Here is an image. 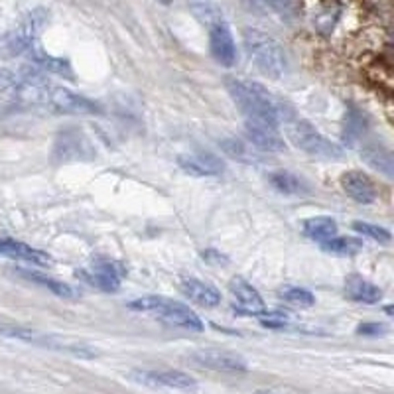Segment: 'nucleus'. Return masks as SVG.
I'll return each instance as SVG.
<instances>
[{
    "mask_svg": "<svg viewBox=\"0 0 394 394\" xmlns=\"http://www.w3.org/2000/svg\"><path fill=\"white\" fill-rule=\"evenodd\" d=\"M382 331H384V326L381 324H365V326L357 327V333H361V335H379Z\"/></svg>",
    "mask_w": 394,
    "mask_h": 394,
    "instance_id": "obj_31",
    "label": "nucleus"
},
{
    "mask_svg": "<svg viewBox=\"0 0 394 394\" xmlns=\"http://www.w3.org/2000/svg\"><path fill=\"white\" fill-rule=\"evenodd\" d=\"M0 335H6V337H16V339L30 341V343H46V345H50V337L41 335V333H38V331L26 329V327L0 324Z\"/></svg>",
    "mask_w": 394,
    "mask_h": 394,
    "instance_id": "obj_25",
    "label": "nucleus"
},
{
    "mask_svg": "<svg viewBox=\"0 0 394 394\" xmlns=\"http://www.w3.org/2000/svg\"><path fill=\"white\" fill-rule=\"evenodd\" d=\"M278 294L288 304L299 306V308H312L313 304H315V296H313L312 292H308L306 288H298V286H284Z\"/></svg>",
    "mask_w": 394,
    "mask_h": 394,
    "instance_id": "obj_23",
    "label": "nucleus"
},
{
    "mask_svg": "<svg viewBox=\"0 0 394 394\" xmlns=\"http://www.w3.org/2000/svg\"><path fill=\"white\" fill-rule=\"evenodd\" d=\"M179 168L195 177L205 176H219L225 172V164L221 162V158L211 154V152H190V154H181L177 158Z\"/></svg>",
    "mask_w": 394,
    "mask_h": 394,
    "instance_id": "obj_11",
    "label": "nucleus"
},
{
    "mask_svg": "<svg viewBox=\"0 0 394 394\" xmlns=\"http://www.w3.org/2000/svg\"><path fill=\"white\" fill-rule=\"evenodd\" d=\"M181 292L188 296V298L201 306V308H217L221 304V294L215 286L207 284V282H201L197 278H188L181 282Z\"/></svg>",
    "mask_w": 394,
    "mask_h": 394,
    "instance_id": "obj_16",
    "label": "nucleus"
},
{
    "mask_svg": "<svg viewBox=\"0 0 394 394\" xmlns=\"http://www.w3.org/2000/svg\"><path fill=\"white\" fill-rule=\"evenodd\" d=\"M363 158L371 164L373 168H377L379 172L386 174V176H393V154L384 148H368L363 152Z\"/></svg>",
    "mask_w": 394,
    "mask_h": 394,
    "instance_id": "obj_22",
    "label": "nucleus"
},
{
    "mask_svg": "<svg viewBox=\"0 0 394 394\" xmlns=\"http://www.w3.org/2000/svg\"><path fill=\"white\" fill-rule=\"evenodd\" d=\"M48 22V12L36 8L20 22V26L6 36H0V57H16L38 43V36Z\"/></svg>",
    "mask_w": 394,
    "mask_h": 394,
    "instance_id": "obj_5",
    "label": "nucleus"
},
{
    "mask_svg": "<svg viewBox=\"0 0 394 394\" xmlns=\"http://www.w3.org/2000/svg\"><path fill=\"white\" fill-rule=\"evenodd\" d=\"M245 135L248 138V144L255 150H260V152H284L286 148L284 138L278 135L276 128L266 126V124L246 121Z\"/></svg>",
    "mask_w": 394,
    "mask_h": 394,
    "instance_id": "obj_13",
    "label": "nucleus"
},
{
    "mask_svg": "<svg viewBox=\"0 0 394 394\" xmlns=\"http://www.w3.org/2000/svg\"><path fill=\"white\" fill-rule=\"evenodd\" d=\"M209 48L211 55L215 57L219 66L223 68H233L237 61V46L233 40V34L229 26L223 20H215L209 26Z\"/></svg>",
    "mask_w": 394,
    "mask_h": 394,
    "instance_id": "obj_8",
    "label": "nucleus"
},
{
    "mask_svg": "<svg viewBox=\"0 0 394 394\" xmlns=\"http://www.w3.org/2000/svg\"><path fill=\"white\" fill-rule=\"evenodd\" d=\"M46 109L55 115H95L99 112V105L87 97L77 95L66 87H52L46 101Z\"/></svg>",
    "mask_w": 394,
    "mask_h": 394,
    "instance_id": "obj_6",
    "label": "nucleus"
},
{
    "mask_svg": "<svg viewBox=\"0 0 394 394\" xmlns=\"http://www.w3.org/2000/svg\"><path fill=\"white\" fill-rule=\"evenodd\" d=\"M123 268L121 264L112 262V260H97L89 270H81V276L85 282L95 286L103 292H117L121 286V278H123Z\"/></svg>",
    "mask_w": 394,
    "mask_h": 394,
    "instance_id": "obj_10",
    "label": "nucleus"
},
{
    "mask_svg": "<svg viewBox=\"0 0 394 394\" xmlns=\"http://www.w3.org/2000/svg\"><path fill=\"white\" fill-rule=\"evenodd\" d=\"M337 14H339V10H337L335 6H333V8L327 6V8H324L322 12L313 18V24H315V28H317L322 34H329V32L333 30L335 20H337Z\"/></svg>",
    "mask_w": 394,
    "mask_h": 394,
    "instance_id": "obj_28",
    "label": "nucleus"
},
{
    "mask_svg": "<svg viewBox=\"0 0 394 394\" xmlns=\"http://www.w3.org/2000/svg\"><path fill=\"white\" fill-rule=\"evenodd\" d=\"M353 229L357 233H361L363 237H368V239H373V241H379V243H388V241H391V233L386 231L384 227L373 225V223H365V221H353Z\"/></svg>",
    "mask_w": 394,
    "mask_h": 394,
    "instance_id": "obj_26",
    "label": "nucleus"
},
{
    "mask_svg": "<svg viewBox=\"0 0 394 394\" xmlns=\"http://www.w3.org/2000/svg\"><path fill=\"white\" fill-rule=\"evenodd\" d=\"M345 294L349 299L361 302V304H377L382 299L381 288L361 276H349L345 280Z\"/></svg>",
    "mask_w": 394,
    "mask_h": 394,
    "instance_id": "obj_17",
    "label": "nucleus"
},
{
    "mask_svg": "<svg viewBox=\"0 0 394 394\" xmlns=\"http://www.w3.org/2000/svg\"><path fill=\"white\" fill-rule=\"evenodd\" d=\"M304 235L313 241H327L337 235V223L331 217H310L304 221Z\"/></svg>",
    "mask_w": 394,
    "mask_h": 394,
    "instance_id": "obj_20",
    "label": "nucleus"
},
{
    "mask_svg": "<svg viewBox=\"0 0 394 394\" xmlns=\"http://www.w3.org/2000/svg\"><path fill=\"white\" fill-rule=\"evenodd\" d=\"M0 257H6V259L12 260H24V262L40 264V266H46V264L52 262L48 253L38 250V248L26 245L22 241L8 239V237H0Z\"/></svg>",
    "mask_w": 394,
    "mask_h": 394,
    "instance_id": "obj_15",
    "label": "nucleus"
},
{
    "mask_svg": "<svg viewBox=\"0 0 394 394\" xmlns=\"http://www.w3.org/2000/svg\"><path fill=\"white\" fill-rule=\"evenodd\" d=\"M160 4H172V0H158Z\"/></svg>",
    "mask_w": 394,
    "mask_h": 394,
    "instance_id": "obj_32",
    "label": "nucleus"
},
{
    "mask_svg": "<svg viewBox=\"0 0 394 394\" xmlns=\"http://www.w3.org/2000/svg\"><path fill=\"white\" fill-rule=\"evenodd\" d=\"M243 40H245V48L250 59L257 63V68L264 75H268L272 79H278L284 75L288 59H286L284 48L278 41L255 28H246L243 32Z\"/></svg>",
    "mask_w": 394,
    "mask_h": 394,
    "instance_id": "obj_3",
    "label": "nucleus"
},
{
    "mask_svg": "<svg viewBox=\"0 0 394 394\" xmlns=\"http://www.w3.org/2000/svg\"><path fill=\"white\" fill-rule=\"evenodd\" d=\"M221 148L225 150L231 158L239 160V162H250V160H257V154L255 148L250 144H245L237 138H227L221 142Z\"/></svg>",
    "mask_w": 394,
    "mask_h": 394,
    "instance_id": "obj_24",
    "label": "nucleus"
},
{
    "mask_svg": "<svg viewBox=\"0 0 394 394\" xmlns=\"http://www.w3.org/2000/svg\"><path fill=\"white\" fill-rule=\"evenodd\" d=\"M341 188L357 204H373L379 197V191H377L375 181L367 174L359 172V170L345 172L341 176Z\"/></svg>",
    "mask_w": 394,
    "mask_h": 394,
    "instance_id": "obj_12",
    "label": "nucleus"
},
{
    "mask_svg": "<svg viewBox=\"0 0 394 394\" xmlns=\"http://www.w3.org/2000/svg\"><path fill=\"white\" fill-rule=\"evenodd\" d=\"M130 310L142 313H150L154 317H160L166 324L184 327L190 331H201L204 322L199 319V315L191 310L190 306L179 304L176 299L166 298V296H144V298L132 299L128 304Z\"/></svg>",
    "mask_w": 394,
    "mask_h": 394,
    "instance_id": "obj_2",
    "label": "nucleus"
},
{
    "mask_svg": "<svg viewBox=\"0 0 394 394\" xmlns=\"http://www.w3.org/2000/svg\"><path fill=\"white\" fill-rule=\"evenodd\" d=\"M229 292H231L235 306L245 313H253V315H260L264 312V302L257 292V288L248 284L245 278L237 276L229 282Z\"/></svg>",
    "mask_w": 394,
    "mask_h": 394,
    "instance_id": "obj_14",
    "label": "nucleus"
},
{
    "mask_svg": "<svg viewBox=\"0 0 394 394\" xmlns=\"http://www.w3.org/2000/svg\"><path fill=\"white\" fill-rule=\"evenodd\" d=\"M255 394H274V393H270V391H259V393Z\"/></svg>",
    "mask_w": 394,
    "mask_h": 394,
    "instance_id": "obj_33",
    "label": "nucleus"
},
{
    "mask_svg": "<svg viewBox=\"0 0 394 394\" xmlns=\"http://www.w3.org/2000/svg\"><path fill=\"white\" fill-rule=\"evenodd\" d=\"M260 317V324L266 327H286L288 326V317H286L284 313L280 312H262L259 315Z\"/></svg>",
    "mask_w": 394,
    "mask_h": 394,
    "instance_id": "obj_30",
    "label": "nucleus"
},
{
    "mask_svg": "<svg viewBox=\"0 0 394 394\" xmlns=\"http://www.w3.org/2000/svg\"><path fill=\"white\" fill-rule=\"evenodd\" d=\"M132 379L148 386H164L176 391H195L197 382L181 371H135Z\"/></svg>",
    "mask_w": 394,
    "mask_h": 394,
    "instance_id": "obj_9",
    "label": "nucleus"
},
{
    "mask_svg": "<svg viewBox=\"0 0 394 394\" xmlns=\"http://www.w3.org/2000/svg\"><path fill=\"white\" fill-rule=\"evenodd\" d=\"M322 248L326 253H331V255L351 257V255H357L363 248V243L357 241V239H349V237H331L327 241H322Z\"/></svg>",
    "mask_w": 394,
    "mask_h": 394,
    "instance_id": "obj_21",
    "label": "nucleus"
},
{
    "mask_svg": "<svg viewBox=\"0 0 394 394\" xmlns=\"http://www.w3.org/2000/svg\"><path fill=\"white\" fill-rule=\"evenodd\" d=\"M272 188L284 195H308L310 191V186L306 184L304 177L296 176L292 172H286V170H280V172H272L270 176Z\"/></svg>",
    "mask_w": 394,
    "mask_h": 394,
    "instance_id": "obj_18",
    "label": "nucleus"
},
{
    "mask_svg": "<svg viewBox=\"0 0 394 394\" xmlns=\"http://www.w3.org/2000/svg\"><path fill=\"white\" fill-rule=\"evenodd\" d=\"M264 2L270 6L274 12L280 14L286 20H290V18L294 16V4H292V0H264Z\"/></svg>",
    "mask_w": 394,
    "mask_h": 394,
    "instance_id": "obj_29",
    "label": "nucleus"
},
{
    "mask_svg": "<svg viewBox=\"0 0 394 394\" xmlns=\"http://www.w3.org/2000/svg\"><path fill=\"white\" fill-rule=\"evenodd\" d=\"M227 91L231 93L235 105L243 110L246 121L266 124L272 128L284 121L286 105L272 95L264 85L248 79H227Z\"/></svg>",
    "mask_w": 394,
    "mask_h": 394,
    "instance_id": "obj_1",
    "label": "nucleus"
},
{
    "mask_svg": "<svg viewBox=\"0 0 394 394\" xmlns=\"http://www.w3.org/2000/svg\"><path fill=\"white\" fill-rule=\"evenodd\" d=\"M18 274L20 276H24L28 278L30 282H34V284H40L43 288H48L52 294H55L57 298H66V299H71L75 298L77 294H75V290L68 286L66 282H59V280H55L52 276H46V274H41V272H32V270H26V268H18Z\"/></svg>",
    "mask_w": 394,
    "mask_h": 394,
    "instance_id": "obj_19",
    "label": "nucleus"
},
{
    "mask_svg": "<svg viewBox=\"0 0 394 394\" xmlns=\"http://www.w3.org/2000/svg\"><path fill=\"white\" fill-rule=\"evenodd\" d=\"M191 361L195 365L221 373H245L248 365L241 355L223 351V349H199L191 353Z\"/></svg>",
    "mask_w": 394,
    "mask_h": 394,
    "instance_id": "obj_7",
    "label": "nucleus"
},
{
    "mask_svg": "<svg viewBox=\"0 0 394 394\" xmlns=\"http://www.w3.org/2000/svg\"><path fill=\"white\" fill-rule=\"evenodd\" d=\"M16 87H18V71L0 69V99L12 103Z\"/></svg>",
    "mask_w": 394,
    "mask_h": 394,
    "instance_id": "obj_27",
    "label": "nucleus"
},
{
    "mask_svg": "<svg viewBox=\"0 0 394 394\" xmlns=\"http://www.w3.org/2000/svg\"><path fill=\"white\" fill-rule=\"evenodd\" d=\"M286 135L296 148L306 152L312 158H317V160H339V158H343L341 146L326 138L308 121L288 123L286 124Z\"/></svg>",
    "mask_w": 394,
    "mask_h": 394,
    "instance_id": "obj_4",
    "label": "nucleus"
}]
</instances>
